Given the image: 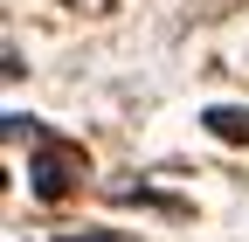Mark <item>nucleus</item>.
Segmentation results:
<instances>
[{"label": "nucleus", "mask_w": 249, "mask_h": 242, "mask_svg": "<svg viewBox=\"0 0 249 242\" xmlns=\"http://www.w3.org/2000/svg\"><path fill=\"white\" fill-rule=\"evenodd\" d=\"M76 173H83V159L70 153V145H55V138H42V145H35V159H28V180H35V201H62Z\"/></svg>", "instance_id": "obj_1"}, {"label": "nucleus", "mask_w": 249, "mask_h": 242, "mask_svg": "<svg viewBox=\"0 0 249 242\" xmlns=\"http://www.w3.org/2000/svg\"><path fill=\"white\" fill-rule=\"evenodd\" d=\"M201 125H208L214 138H229V145H249V111H242V104H214Z\"/></svg>", "instance_id": "obj_2"}, {"label": "nucleus", "mask_w": 249, "mask_h": 242, "mask_svg": "<svg viewBox=\"0 0 249 242\" xmlns=\"http://www.w3.org/2000/svg\"><path fill=\"white\" fill-rule=\"evenodd\" d=\"M55 242H132V235H111V228H76V235H55Z\"/></svg>", "instance_id": "obj_3"}]
</instances>
